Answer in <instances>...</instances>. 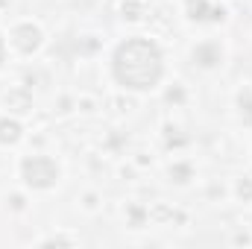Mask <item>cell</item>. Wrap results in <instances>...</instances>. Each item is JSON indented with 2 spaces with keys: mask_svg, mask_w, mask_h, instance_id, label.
I'll use <instances>...</instances> for the list:
<instances>
[{
  "mask_svg": "<svg viewBox=\"0 0 252 249\" xmlns=\"http://www.w3.org/2000/svg\"><path fill=\"white\" fill-rule=\"evenodd\" d=\"M161 70V53L147 38H129L115 50V76L126 88H153Z\"/></svg>",
  "mask_w": 252,
  "mask_h": 249,
  "instance_id": "6da1fadb",
  "label": "cell"
},
{
  "mask_svg": "<svg viewBox=\"0 0 252 249\" xmlns=\"http://www.w3.org/2000/svg\"><path fill=\"white\" fill-rule=\"evenodd\" d=\"M21 173L24 179L32 187H50L56 179H59V167L47 158V156H32L21 164Z\"/></svg>",
  "mask_w": 252,
  "mask_h": 249,
  "instance_id": "7a4b0ae2",
  "label": "cell"
},
{
  "mask_svg": "<svg viewBox=\"0 0 252 249\" xmlns=\"http://www.w3.org/2000/svg\"><path fill=\"white\" fill-rule=\"evenodd\" d=\"M12 38H15V44H18L24 53H32V50L41 44V32H38V27H32V24H21V27H15Z\"/></svg>",
  "mask_w": 252,
  "mask_h": 249,
  "instance_id": "3957f363",
  "label": "cell"
},
{
  "mask_svg": "<svg viewBox=\"0 0 252 249\" xmlns=\"http://www.w3.org/2000/svg\"><path fill=\"white\" fill-rule=\"evenodd\" d=\"M220 59H223V53H220L217 44H199V47L193 50V62L202 64V67H214Z\"/></svg>",
  "mask_w": 252,
  "mask_h": 249,
  "instance_id": "277c9868",
  "label": "cell"
},
{
  "mask_svg": "<svg viewBox=\"0 0 252 249\" xmlns=\"http://www.w3.org/2000/svg\"><path fill=\"white\" fill-rule=\"evenodd\" d=\"M18 135H21V126L15 124V121H0V141L3 144L18 141Z\"/></svg>",
  "mask_w": 252,
  "mask_h": 249,
  "instance_id": "5b68a950",
  "label": "cell"
},
{
  "mask_svg": "<svg viewBox=\"0 0 252 249\" xmlns=\"http://www.w3.org/2000/svg\"><path fill=\"white\" fill-rule=\"evenodd\" d=\"M241 109L250 115V124H252V94H250V91H244V94H241Z\"/></svg>",
  "mask_w": 252,
  "mask_h": 249,
  "instance_id": "8992f818",
  "label": "cell"
},
{
  "mask_svg": "<svg viewBox=\"0 0 252 249\" xmlns=\"http://www.w3.org/2000/svg\"><path fill=\"white\" fill-rule=\"evenodd\" d=\"M238 190H241V196H244V199H252V182H250V179H244Z\"/></svg>",
  "mask_w": 252,
  "mask_h": 249,
  "instance_id": "52a82bcc",
  "label": "cell"
},
{
  "mask_svg": "<svg viewBox=\"0 0 252 249\" xmlns=\"http://www.w3.org/2000/svg\"><path fill=\"white\" fill-rule=\"evenodd\" d=\"M173 176H179V182H185L182 176H188V167H176V170H173Z\"/></svg>",
  "mask_w": 252,
  "mask_h": 249,
  "instance_id": "ba28073f",
  "label": "cell"
},
{
  "mask_svg": "<svg viewBox=\"0 0 252 249\" xmlns=\"http://www.w3.org/2000/svg\"><path fill=\"white\" fill-rule=\"evenodd\" d=\"M0 62H3V41H0Z\"/></svg>",
  "mask_w": 252,
  "mask_h": 249,
  "instance_id": "9c48e42d",
  "label": "cell"
}]
</instances>
